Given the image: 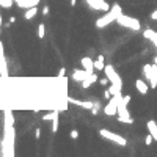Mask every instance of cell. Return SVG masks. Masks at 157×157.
Returning <instances> with one entry per match:
<instances>
[{"label": "cell", "mask_w": 157, "mask_h": 157, "mask_svg": "<svg viewBox=\"0 0 157 157\" xmlns=\"http://www.w3.org/2000/svg\"><path fill=\"white\" fill-rule=\"evenodd\" d=\"M123 13V10H121V6H119L118 3H115L110 10L102 16V17H99V19H96V27L97 29H105L107 25H110L112 22H115L116 19H118V16Z\"/></svg>", "instance_id": "6da1fadb"}, {"label": "cell", "mask_w": 157, "mask_h": 157, "mask_svg": "<svg viewBox=\"0 0 157 157\" xmlns=\"http://www.w3.org/2000/svg\"><path fill=\"white\" fill-rule=\"evenodd\" d=\"M143 74L148 80V84H149L151 90L157 88V64L155 63H146L143 66Z\"/></svg>", "instance_id": "7a4b0ae2"}, {"label": "cell", "mask_w": 157, "mask_h": 157, "mask_svg": "<svg viewBox=\"0 0 157 157\" xmlns=\"http://www.w3.org/2000/svg\"><path fill=\"white\" fill-rule=\"evenodd\" d=\"M116 22L121 27H126V29H131V30H135V32H138V30L142 29L140 21L135 19V17H132V16H126L124 13H121V14L118 16Z\"/></svg>", "instance_id": "3957f363"}, {"label": "cell", "mask_w": 157, "mask_h": 157, "mask_svg": "<svg viewBox=\"0 0 157 157\" xmlns=\"http://www.w3.org/2000/svg\"><path fill=\"white\" fill-rule=\"evenodd\" d=\"M99 135L102 138H105V140H108V142L116 143L118 146H126L127 145V140L124 137H121L119 134H115L112 131H108V129H99Z\"/></svg>", "instance_id": "277c9868"}, {"label": "cell", "mask_w": 157, "mask_h": 157, "mask_svg": "<svg viewBox=\"0 0 157 157\" xmlns=\"http://www.w3.org/2000/svg\"><path fill=\"white\" fill-rule=\"evenodd\" d=\"M104 72H105V76L108 77L110 84H112V85H115L118 90H121V88H123V80H121V77L118 76V72L115 71L113 64H105Z\"/></svg>", "instance_id": "5b68a950"}, {"label": "cell", "mask_w": 157, "mask_h": 157, "mask_svg": "<svg viewBox=\"0 0 157 157\" xmlns=\"http://www.w3.org/2000/svg\"><path fill=\"white\" fill-rule=\"evenodd\" d=\"M87 2V5L91 8V10H94V11H102V13H107L110 8V6L105 0H85Z\"/></svg>", "instance_id": "8992f818"}, {"label": "cell", "mask_w": 157, "mask_h": 157, "mask_svg": "<svg viewBox=\"0 0 157 157\" xmlns=\"http://www.w3.org/2000/svg\"><path fill=\"white\" fill-rule=\"evenodd\" d=\"M0 76L3 79L8 77V64L5 58V50H3V43L0 41Z\"/></svg>", "instance_id": "52a82bcc"}, {"label": "cell", "mask_w": 157, "mask_h": 157, "mask_svg": "<svg viewBox=\"0 0 157 157\" xmlns=\"http://www.w3.org/2000/svg\"><path fill=\"white\" fill-rule=\"evenodd\" d=\"M104 110V113L107 116H115L118 115V102H116V99L112 96V99H108V104L102 108Z\"/></svg>", "instance_id": "ba28073f"}, {"label": "cell", "mask_w": 157, "mask_h": 157, "mask_svg": "<svg viewBox=\"0 0 157 157\" xmlns=\"http://www.w3.org/2000/svg\"><path fill=\"white\" fill-rule=\"evenodd\" d=\"M68 102L77 105V107H82V108H85V110H91V108H93V105H94L93 101H80V99H74V97H68Z\"/></svg>", "instance_id": "9c48e42d"}, {"label": "cell", "mask_w": 157, "mask_h": 157, "mask_svg": "<svg viewBox=\"0 0 157 157\" xmlns=\"http://www.w3.org/2000/svg\"><path fill=\"white\" fill-rule=\"evenodd\" d=\"M90 76V72L87 71V69H74L72 71V80H76V82H80V84H82V82H84L87 77Z\"/></svg>", "instance_id": "30bf717a"}, {"label": "cell", "mask_w": 157, "mask_h": 157, "mask_svg": "<svg viewBox=\"0 0 157 157\" xmlns=\"http://www.w3.org/2000/svg\"><path fill=\"white\" fill-rule=\"evenodd\" d=\"M151 87L146 84V82L143 80V79H137V82H135V90L138 91L140 94H146L148 93V90H149Z\"/></svg>", "instance_id": "8fae6325"}, {"label": "cell", "mask_w": 157, "mask_h": 157, "mask_svg": "<svg viewBox=\"0 0 157 157\" xmlns=\"http://www.w3.org/2000/svg\"><path fill=\"white\" fill-rule=\"evenodd\" d=\"M80 63H82V68L87 69L90 74H91V72H94V61L91 60L90 57H84V58L80 60Z\"/></svg>", "instance_id": "7c38bea8"}, {"label": "cell", "mask_w": 157, "mask_h": 157, "mask_svg": "<svg viewBox=\"0 0 157 157\" xmlns=\"http://www.w3.org/2000/svg\"><path fill=\"white\" fill-rule=\"evenodd\" d=\"M41 0H21V2H17L16 5L22 8V10H27V8H32V6H38V3Z\"/></svg>", "instance_id": "4fadbf2b"}, {"label": "cell", "mask_w": 157, "mask_h": 157, "mask_svg": "<svg viewBox=\"0 0 157 157\" xmlns=\"http://www.w3.org/2000/svg\"><path fill=\"white\" fill-rule=\"evenodd\" d=\"M94 82H99V79H97V76H96L94 72H91L90 76H88L84 82H82V88L87 90V88H90V87H91V84H94Z\"/></svg>", "instance_id": "5bb4252c"}, {"label": "cell", "mask_w": 157, "mask_h": 157, "mask_svg": "<svg viewBox=\"0 0 157 157\" xmlns=\"http://www.w3.org/2000/svg\"><path fill=\"white\" fill-rule=\"evenodd\" d=\"M146 127H148V131H149V134L154 137V140L157 142V123L152 121V119H149V121L146 123Z\"/></svg>", "instance_id": "9a60e30c"}, {"label": "cell", "mask_w": 157, "mask_h": 157, "mask_svg": "<svg viewBox=\"0 0 157 157\" xmlns=\"http://www.w3.org/2000/svg\"><path fill=\"white\" fill-rule=\"evenodd\" d=\"M36 14H38V8H36V6L27 8L25 13H24V19H25V21H30V19H33Z\"/></svg>", "instance_id": "2e32d148"}, {"label": "cell", "mask_w": 157, "mask_h": 157, "mask_svg": "<svg viewBox=\"0 0 157 157\" xmlns=\"http://www.w3.org/2000/svg\"><path fill=\"white\" fill-rule=\"evenodd\" d=\"M58 115H60L58 110H53V112H50V113L43 115V121H52V119H53L55 116H58Z\"/></svg>", "instance_id": "e0dca14e"}, {"label": "cell", "mask_w": 157, "mask_h": 157, "mask_svg": "<svg viewBox=\"0 0 157 157\" xmlns=\"http://www.w3.org/2000/svg\"><path fill=\"white\" fill-rule=\"evenodd\" d=\"M36 33H38V38L43 39L46 36V25L44 24H38V32H36Z\"/></svg>", "instance_id": "ac0fdd59"}, {"label": "cell", "mask_w": 157, "mask_h": 157, "mask_svg": "<svg viewBox=\"0 0 157 157\" xmlns=\"http://www.w3.org/2000/svg\"><path fill=\"white\" fill-rule=\"evenodd\" d=\"M101 108H104L102 105H101V102H94V105H93V108H91L90 110V112H91V115H99V112H101Z\"/></svg>", "instance_id": "d6986e66"}, {"label": "cell", "mask_w": 157, "mask_h": 157, "mask_svg": "<svg viewBox=\"0 0 157 157\" xmlns=\"http://www.w3.org/2000/svg\"><path fill=\"white\" fill-rule=\"evenodd\" d=\"M104 68H105L104 60H96L94 61V71H104Z\"/></svg>", "instance_id": "ffe728a7"}, {"label": "cell", "mask_w": 157, "mask_h": 157, "mask_svg": "<svg viewBox=\"0 0 157 157\" xmlns=\"http://www.w3.org/2000/svg\"><path fill=\"white\" fill-rule=\"evenodd\" d=\"M58 116H60V115H58ZM58 116H55V118L52 119V132H53V134L58 131Z\"/></svg>", "instance_id": "44dd1931"}, {"label": "cell", "mask_w": 157, "mask_h": 157, "mask_svg": "<svg viewBox=\"0 0 157 157\" xmlns=\"http://www.w3.org/2000/svg\"><path fill=\"white\" fill-rule=\"evenodd\" d=\"M99 84L102 85V87H107V85L110 84V80H108V77L105 76V77H102V79H99Z\"/></svg>", "instance_id": "7402d4cb"}, {"label": "cell", "mask_w": 157, "mask_h": 157, "mask_svg": "<svg viewBox=\"0 0 157 157\" xmlns=\"http://www.w3.org/2000/svg\"><path fill=\"white\" fill-rule=\"evenodd\" d=\"M152 140H154V137H152V135L149 134L148 137H145V145H146V146H149V145L152 143Z\"/></svg>", "instance_id": "603a6c76"}, {"label": "cell", "mask_w": 157, "mask_h": 157, "mask_svg": "<svg viewBox=\"0 0 157 157\" xmlns=\"http://www.w3.org/2000/svg\"><path fill=\"white\" fill-rule=\"evenodd\" d=\"M69 137L72 138V140H77V138H79V132L76 131V129H72V131L69 132Z\"/></svg>", "instance_id": "cb8c5ba5"}, {"label": "cell", "mask_w": 157, "mask_h": 157, "mask_svg": "<svg viewBox=\"0 0 157 157\" xmlns=\"http://www.w3.org/2000/svg\"><path fill=\"white\" fill-rule=\"evenodd\" d=\"M64 76H66V69L61 68V69L58 71V79H64Z\"/></svg>", "instance_id": "d4e9b609"}, {"label": "cell", "mask_w": 157, "mask_h": 157, "mask_svg": "<svg viewBox=\"0 0 157 157\" xmlns=\"http://www.w3.org/2000/svg\"><path fill=\"white\" fill-rule=\"evenodd\" d=\"M104 97H105L107 101H108V99H112V93H110V90H108V88L104 91Z\"/></svg>", "instance_id": "484cf974"}, {"label": "cell", "mask_w": 157, "mask_h": 157, "mask_svg": "<svg viewBox=\"0 0 157 157\" xmlns=\"http://www.w3.org/2000/svg\"><path fill=\"white\" fill-rule=\"evenodd\" d=\"M131 99H132V96H131V94H126V96H123V101H124L126 104H129V102H131Z\"/></svg>", "instance_id": "4316f807"}, {"label": "cell", "mask_w": 157, "mask_h": 157, "mask_svg": "<svg viewBox=\"0 0 157 157\" xmlns=\"http://www.w3.org/2000/svg\"><path fill=\"white\" fill-rule=\"evenodd\" d=\"M41 14H43V16H47V14H49V6H47V5H46V6L43 8V11H41Z\"/></svg>", "instance_id": "83f0119b"}, {"label": "cell", "mask_w": 157, "mask_h": 157, "mask_svg": "<svg viewBox=\"0 0 157 157\" xmlns=\"http://www.w3.org/2000/svg\"><path fill=\"white\" fill-rule=\"evenodd\" d=\"M35 137L38 138V140L41 138V129H39V127H38V129H36V131H35Z\"/></svg>", "instance_id": "f1b7e54d"}, {"label": "cell", "mask_w": 157, "mask_h": 157, "mask_svg": "<svg viewBox=\"0 0 157 157\" xmlns=\"http://www.w3.org/2000/svg\"><path fill=\"white\" fill-rule=\"evenodd\" d=\"M151 19H152V21H157V10L151 13Z\"/></svg>", "instance_id": "f546056e"}, {"label": "cell", "mask_w": 157, "mask_h": 157, "mask_svg": "<svg viewBox=\"0 0 157 157\" xmlns=\"http://www.w3.org/2000/svg\"><path fill=\"white\" fill-rule=\"evenodd\" d=\"M10 22H11V24H14V22H16V17H14V16H11V17H10Z\"/></svg>", "instance_id": "4dcf8cb0"}, {"label": "cell", "mask_w": 157, "mask_h": 157, "mask_svg": "<svg viewBox=\"0 0 157 157\" xmlns=\"http://www.w3.org/2000/svg\"><path fill=\"white\" fill-rule=\"evenodd\" d=\"M76 3H77V0H71V6H76Z\"/></svg>", "instance_id": "1f68e13d"}, {"label": "cell", "mask_w": 157, "mask_h": 157, "mask_svg": "<svg viewBox=\"0 0 157 157\" xmlns=\"http://www.w3.org/2000/svg\"><path fill=\"white\" fill-rule=\"evenodd\" d=\"M152 63H155V64H157V55H155V57H154V60H152Z\"/></svg>", "instance_id": "d6a6232c"}, {"label": "cell", "mask_w": 157, "mask_h": 157, "mask_svg": "<svg viewBox=\"0 0 157 157\" xmlns=\"http://www.w3.org/2000/svg\"><path fill=\"white\" fill-rule=\"evenodd\" d=\"M17 2H21V0H14V3H17Z\"/></svg>", "instance_id": "836d02e7"}]
</instances>
